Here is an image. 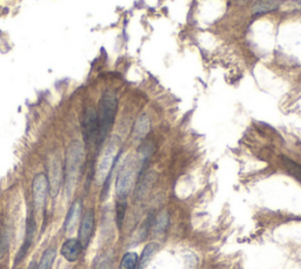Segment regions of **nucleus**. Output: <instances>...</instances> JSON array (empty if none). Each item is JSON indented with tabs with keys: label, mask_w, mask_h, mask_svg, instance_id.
<instances>
[{
	"label": "nucleus",
	"mask_w": 301,
	"mask_h": 269,
	"mask_svg": "<svg viewBox=\"0 0 301 269\" xmlns=\"http://www.w3.org/2000/svg\"><path fill=\"white\" fill-rule=\"evenodd\" d=\"M279 8V2L277 0H258L253 5L252 12L253 14H265L273 12Z\"/></svg>",
	"instance_id": "ddd939ff"
},
{
	"label": "nucleus",
	"mask_w": 301,
	"mask_h": 269,
	"mask_svg": "<svg viewBox=\"0 0 301 269\" xmlns=\"http://www.w3.org/2000/svg\"><path fill=\"white\" fill-rule=\"evenodd\" d=\"M17 269H20V268H17Z\"/></svg>",
	"instance_id": "5701e85b"
},
{
	"label": "nucleus",
	"mask_w": 301,
	"mask_h": 269,
	"mask_svg": "<svg viewBox=\"0 0 301 269\" xmlns=\"http://www.w3.org/2000/svg\"><path fill=\"white\" fill-rule=\"evenodd\" d=\"M156 251H158V245H155V243H150V245H147L145 248H144L142 258H140L137 269H146L147 265L150 264V259L153 258V255L155 254Z\"/></svg>",
	"instance_id": "2eb2a0df"
},
{
	"label": "nucleus",
	"mask_w": 301,
	"mask_h": 269,
	"mask_svg": "<svg viewBox=\"0 0 301 269\" xmlns=\"http://www.w3.org/2000/svg\"><path fill=\"white\" fill-rule=\"evenodd\" d=\"M81 213H82V200L81 198H76L70 207L69 213H67L65 223H64V228H65V233L72 234L75 232L76 226H79L80 220H81Z\"/></svg>",
	"instance_id": "9d476101"
},
{
	"label": "nucleus",
	"mask_w": 301,
	"mask_h": 269,
	"mask_svg": "<svg viewBox=\"0 0 301 269\" xmlns=\"http://www.w3.org/2000/svg\"><path fill=\"white\" fill-rule=\"evenodd\" d=\"M169 215L166 211H161L158 216L153 220V232L155 234L165 233L168 228Z\"/></svg>",
	"instance_id": "dca6fc26"
},
{
	"label": "nucleus",
	"mask_w": 301,
	"mask_h": 269,
	"mask_svg": "<svg viewBox=\"0 0 301 269\" xmlns=\"http://www.w3.org/2000/svg\"><path fill=\"white\" fill-rule=\"evenodd\" d=\"M49 185H50V196L56 198L60 193L63 182H64V170L63 163L59 156H54L49 162Z\"/></svg>",
	"instance_id": "423d86ee"
},
{
	"label": "nucleus",
	"mask_w": 301,
	"mask_h": 269,
	"mask_svg": "<svg viewBox=\"0 0 301 269\" xmlns=\"http://www.w3.org/2000/svg\"><path fill=\"white\" fill-rule=\"evenodd\" d=\"M292 5L298 11H301V0H292Z\"/></svg>",
	"instance_id": "412c9836"
},
{
	"label": "nucleus",
	"mask_w": 301,
	"mask_h": 269,
	"mask_svg": "<svg viewBox=\"0 0 301 269\" xmlns=\"http://www.w3.org/2000/svg\"><path fill=\"white\" fill-rule=\"evenodd\" d=\"M82 136H84V140L87 145L98 140V116L97 111L93 108H88L85 112L84 121H82Z\"/></svg>",
	"instance_id": "6e6552de"
},
{
	"label": "nucleus",
	"mask_w": 301,
	"mask_h": 269,
	"mask_svg": "<svg viewBox=\"0 0 301 269\" xmlns=\"http://www.w3.org/2000/svg\"><path fill=\"white\" fill-rule=\"evenodd\" d=\"M50 196V185L47 176L38 174L32 181V207L34 214L43 215L46 209L47 198Z\"/></svg>",
	"instance_id": "7ed1b4c3"
},
{
	"label": "nucleus",
	"mask_w": 301,
	"mask_h": 269,
	"mask_svg": "<svg viewBox=\"0 0 301 269\" xmlns=\"http://www.w3.org/2000/svg\"><path fill=\"white\" fill-rule=\"evenodd\" d=\"M84 161V144L79 140H73L66 149L65 168H64V184H65L67 197H71L73 191H75Z\"/></svg>",
	"instance_id": "f257e3e1"
},
{
	"label": "nucleus",
	"mask_w": 301,
	"mask_h": 269,
	"mask_svg": "<svg viewBox=\"0 0 301 269\" xmlns=\"http://www.w3.org/2000/svg\"><path fill=\"white\" fill-rule=\"evenodd\" d=\"M134 175H136V164L132 158H129L121 166L115 181V193L118 201H126L132 189Z\"/></svg>",
	"instance_id": "20e7f679"
},
{
	"label": "nucleus",
	"mask_w": 301,
	"mask_h": 269,
	"mask_svg": "<svg viewBox=\"0 0 301 269\" xmlns=\"http://www.w3.org/2000/svg\"><path fill=\"white\" fill-rule=\"evenodd\" d=\"M57 256V249L54 247H50L41 255L39 265L37 266V269H51L54 260Z\"/></svg>",
	"instance_id": "4468645a"
},
{
	"label": "nucleus",
	"mask_w": 301,
	"mask_h": 269,
	"mask_svg": "<svg viewBox=\"0 0 301 269\" xmlns=\"http://www.w3.org/2000/svg\"><path fill=\"white\" fill-rule=\"evenodd\" d=\"M118 158H119V153H118L117 144L112 142L104 150L100 161L98 163L97 171H95V181L98 184H104L108 176H111L112 169L114 168Z\"/></svg>",
	"instance_id": "39448f33"
},
{
	"label": "nucleus",
	"mask_w": 301,
	"mask_h": 269,
	"mask_svg": "<svg viewBox=\"0 0 301 269\" xmlns=\"http://www.w3.org/2000/svg\"><path fill=\"white\" fill-rule=\"evenodd\" d=\"M118 111V98L114 92L106 91L102 94L100 102H99V109L97 111L98 116V127H99V137L98 142L102 143L107 137L112 127H113L115 116Z\"/></svg>",
	"instance_id": "f03ea898"
},
{
	"label": "nucleus",
	"mask_w": 301,
	"mask_h": 269,
	"mask_svg": "<svg viewBox=\"0 0 301 269\" xmlns=\"http://www.w3.org/2000/svg\"><path fill=\"white\" fill-rule=\"evenodd\" d=\"M84 247L78 239H69L63 243L60 253L69 262H75L81 255Z\"/></svg>",
	"instance_id": "9b49d317"
},
{
	"label": "nucleus",
	"mask_w": 301,
	"mask_h": 269,
	"mask_svg": "<svg viewBox=\"0 0 301 269\" xmlns=\"http://www.w3.org/2000/svg\"><path fill=\"white\" fill-rule=\"evenodd\" d=\"M27 269H37L36 262H34V261H32L31 264H30V266H28V268H27Z\"/></svg>",
	"instance_id": "4be33fe9"
},
{
	"label": "nucleus",
	"mask_w": 301,
	"mask_h": 269,
	"mask_svg": "<svg viewBox=\"0 0 301 269\" xmlns=\"http://www.w3.org/2000/svg\"><path fill=\"white\" fill-rule=\"evenodd\" d=\"M37 232V222H36V217H34V211H33V207H32V203L28 206L27 209V220H26V232H25V239H24V243H22L20 251H19V254L15 258L14 264L17 265L18 262H20L22 259L25 258L27 254V252L30 251L32 243H33L34 240V235H36Z\"/></svg>",
	"instance_id": "0eeeda50"
},
{
	"label": "nucleus",
	"mask_w": 301,
	"mask_h": 269,
	"mask_svg": "<svg viewBox=\"0 0 301 269\" xmlns=\"http://www.w3.org/2000/svg\"><path fill=\"white\" fill-rule=\"evenodd\" d=\"M155 179V174L154 172H149L144 177L139 178V183L137 187V195L138 197H143L146 194V191L149 190V188L152 185L153 182Z\"/></svg>",
	"instance_id": "f3484780"
},
{
	"label": "nucleus",
	"mask_w": 301,
	"mask_h": 269,
	"mask_svg": "<svg viewBox=\"0 0 301 269\" xmlns=\"http://www.w3.org/2000/svg\"><path fill=\"white\" fill-rule=\"evenodd\" d=\"M126 201H118L117 202V224L121 228V224H123L124 217H125V211H126Z\"/></svg>",
	"instance_id": "aec40b11"
},
{
	"label": "nucleus",
	"mask_w": 301,
	"mask_h": 269,
	"mask_svg": "<svg viewBox=\"0 0 301 269\" xmlns=\"http://www.w3.org/2000/svg\"><path fill=\"white\" fill-rule=\"evenodd\" d=\"M94 269H113V258L111 254L101 255L94 265Z\"/></svg>",
	"instance_id": "6ab92c4d"
},
{
	"label": "nucleus",
	"mask_w": 301,
	"mask_h": 269,
	"mask_svg": "<svg viewBox=\"0 0 301 269\" xmlns=\"http://www.w3.org/2000/svg\"><path fill=\"white\" fill-rule=\"evenodd\" d=\"M94 224H95L94 211L93 209H88L84 215L81 216V220H80L79 223V229H78V240L81 242L84 248H86V247L88 246L89 241H91L92 235H93Z\"/></svg>",
	"instance_id": "1a4fd4ad"
},
{
	"label": "nucleus",
	"mask_w": 301,
	"mask_h": 269,
	"mask_svg": "<svg viewBox=\"0 0 301 269\" xmlns=\"http://www.w3.org/2000/svg\"><path fill=\"white\" fill-rule=\"evenodd\" d=\"M150 130V121L149 116L146 115H142L138 120L136 121L133 126V138L137 140H143L145 137L149 134Z\"/></svg>",
	"instance_id": "f8f14e48"
},
{
	"label": "nucleus",
	"mask_w": 301,
	"mask_h": 269,
	"mask_svg": "<svg viewBox=\"0 0 301 269\" xmlns=\"http://www.w3.org/2000/svg\"><path fill=\"white\" fill-rule=\"evenodd\" d=\"M138 264H139V258H138L137 253H126L121 260L120 269H137Z\"/></svg>",
	"instance_id": "a211bd4d"
}]
</instances>
